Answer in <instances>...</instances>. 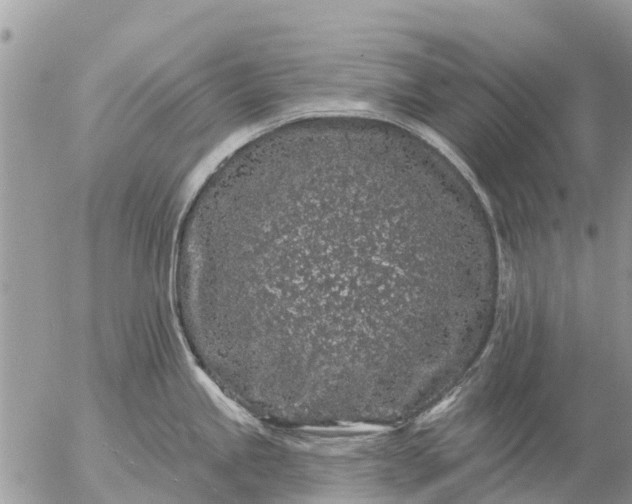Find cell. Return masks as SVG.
<instances>
[{
  "label": "cell",
  "mask_w": 632,
  "mask_h": 504,
  "mask_svg": "<svg viewBox=\"0 0 632 504\" xmlns=\"http://www.w3.org/2000/svg\"><path fill=\"white\" fill-rule=\"evenodd\" d=\"M188 253L246 371L344 398L388 389L419 285L463 277L472 241L402 144L333 133L226 174L197 204Z\"/></svg>",
  "instance_id": "cell-1"
}]
</instances>
